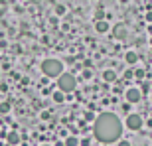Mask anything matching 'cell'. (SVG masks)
<instances>
[{
	"label": "cell",
	"instance_id": "cell-29",
	"mask_svg": "<svg viewBox=\"0 0 152 146\" xmlns=\"http://www.w3.org/2000/svg\"><path fill=\"white\" fill-rule=\"evenodd\" d=\"M56 146H63V142H57V144H56Z\"/></svg>",
	"mask_w": 152,
	"mask_h": 146
},
{
	"label": "cell",
	"instance_id": "cell-19",
	"mask_svg": "<svg viewBox=\"0 0 152 146\" xmlns=\"http://www.w3.org/2000/svg\"><path fill=\"white\" fill-rule=\"evenodd\" d=\"M85 120H95V115H93L91 111H87L85 112Z\"/></svg>",
	"mask_w": 152,
	"mask_h": 146
},
{
	"label": "cell",
	"instance_id": "cell-28",
	"mask_svg": "<svg viewBox=\"0 0 152 146\" xmlns=\"http://www.w3.org/2000/svg\"><path fill=\"white\" fill-rule=\"evenodd\" d=\"M146 124H148V126H152V118H150V120H148V123H146Z\"/></svg>",
	"mask_w": 152,
	"mask_h": 146
},
{
	"label": "cell",
	"instance_id": "cell-8",
	"mask_svg": "<svg viewBox=\"0 0 152 146\" xmlns=\"http://www.w3.org/2000/svg\"><path fill=\"white\" fill-rule=\"evenodd\" d=\"M93 20H95V22H101V20H105V8H103V4H97L95 14H93Z\"/></svg>",
	"mask_w": 152,
	"mask_h": 146
},
{
	"label": "cell",
	"instance_id": "cell-31",
	"mask_svg": "<svg viewBox=\"0 0 152 146\" xmlns=\"http://www.w3.org/2000/svg\"><path fill=\"white\" fill-rule=\"evenodd\" d=\"M6 146H8V144H6Z\"/></svg>",
	"mask_w": 152,
	"mask_h": 146
},
{
	"label": "cell",
	"instance_id": "cell-11",
	"mask_svg": "<svg viewBox=\"0 0 152 146\" xmlns=\"http://www.w3.org/2000/svg\"><path fill=\"white\" fill-rule=\"evenodd\" d=\"M124 59H126V63H136L138 61V53H136V51H126Z\"/></svg>",
	"mask_w": 152,
	"mask_h": 146
},
{
	"label": "cell",
	"instance_id": "cell-21",
	"mask_svg": "<svg viewBox=\"0 0 152 146\" xmlns=\"http://www.w3.org/2000/svg\"><path fill=\"white\" fill-rule=\"evenodd\" d=\"M123 111H124V112L130 111V105H129V103H123Z\"/></svg>",
	"mask_w": 152,
	"mask_h": 146
},
{
	"label": "cell",
	"instance_id": "cell-4",
	"mask_svg": "<svg viewBox=\"0 0 152 146\" xmlns=\"http://www.w3.org/2000/svg\"><path fill=\"white\" fill-rule=\"evenodd\" d=\"M126 128H129V130H138V128H142V117H140V115L130 112L129 117H126Z\"/></svg>",
	"mask_w": 152,
	"mask_h": 146
},
{
	"label": "cell",
	"instance_id": "cell-23",
	"mask_svg": "<svg viewBox=\"0 0 152 146\" xmlns=\"http://www.w3.org/2000/svg\"><path fill=\"white\" fill-rule=\"evenodd\" d=\"M42 118H44V120H48V118H50V112L44 111V112H42Z\"/></svg>",
	"mask_w": 152,
	"mask_h": 146
},
{
	"label": "cell",
	"instance_id": "cell-2",
	"mask_svg": "<svg viewBox=\"0 0 152 146\" xmlns=\"http://www.w3.org/2000/svg\"><path fill=\"white\" fill-rule=\"evenodd\" d=\"M75 87H77V79H75L73 73H61V75L57 77V89L61 91L63 95L73 93Z\"/></svg>",
	"mask_w": 152,
	"mask_h": 146
},
{
	"label": "cell",
	"instance_id": "cell-10",
	"mask_svg": "<svg viewBox=\"0 0 152 146\" xmlns=\"http://www.w3.org/2000/svg\"><path fill=\"white\" fill-rule=\"evenodd\" d=\"M103 79L107 81V83H113L115 79H117V73L113 69H107V71H103Z\"/></svg>",
	"mask_w": 152,
	"mask_h": 146
},
{
	"label": "cell",
	"instance_id": "cell-12",
	"mask_svg": "<svg viewBox=\"0 0 152 146\" xmlns=\"http://www.w3.org/2000/svg\"><path fill=\"white\" fill-rule=\"evenodd\" d=\"M63 146H79L77 136H67V138H65V142H63Z\"/></svg>",
	"mask_w": 152,
	"mask_h": 146
},
{
	"label": "cell",
	"instance_id": "cell-1",
	"mask_svg": "<svg viewBox=\"0 0 152 146\" xmlns=\"http://www.w3.org/2000/svg\"><path fill=\"white\" fill-rule=\"evenodd\" d=\"M93 134H95L97 140L105 142V144H111V142L118 140L121 134H123L121 118H118L115 112H101V115L95 118Z\"/></svg>",
	"mask_w": 152,
	"mask_h": 146
},
{
	"label": "cell",
	"instance_id": "cell-6",
	"mask_svg": "<svg viewBox=\"0 0 152 146\" xmlns=\"http://www.w3.org/2000/svg\"><path fill=\"white\" fill-rule=\"evenodd\" d=\"M20 132L18 130H10V132H6V140H8V146H16L20 144Z\"/></svg>",
	"mask_w": 152,
	"mask_h": 146
},
{
	"label": "cell",
	"instance_id": "cell-25",
	"mask_svg": "<svg viewBox=\"0 0 152 146\" xmlns=\"http://www.w3.org/2000/svg\"><path fill=\"white\" fill-rule=\"evenodd\" d=\"M146 22H150V24H152V10L146 14Z\"/></svg>",
	"mask_w": 152,
	"mask_h": 146
},
{
	"label": "cell",
	"instance_id": "cell-26",
	"mask_svg": "<svg viewBox=\"0 0 152 146\" xmlns=\"http://www.w3.org/2000/svg\"><path fill=\"white\" fill-rule=\"evenodd\" d=\"M0 91H2V93H4V91H8V85L2 83V85H0Z\"/></svg>",
	"mask_w": 152,
	"mask_h": 146
},
{
	"label": "cell",
	"instance_id": "cell-7",
	"mask_svg": "<svg viewBox=\"0 0 152 146\" xmlns=\"http://www.w3.org/2000/svg\"><path fill=\"white\" fill-rule=\"evenodd\" d=\"M113 32H115V38L117 39H126V28H124L123 24H117Z\"/></svg>",
	"mask_w": 152,
	"mask_h": 146
},
{
	"label": "cell",
	"instance_id": "cell-27",
	"mask_svg": "<svg viewBox=\"0 0 152 146\" xmlns=\"http://www.w3.org/2000/svg\"><path fill=\"white\" fill-rule=\"evenodd\" d=\"M148 32H150V36H152V24H150V26H148Z\"/></svg>",
	"mask_w": 152,
	"mask_h": 146
},
{
	"label": "cell",
	"instance_id": "cell-9",
	"mask_svg": "<svg viewBox=\"0 0 152 146\" xmlns=\"http://www.w3.org/2000/svg\"><path fill=\"white\" fill-rule=\"evenodd\" d=\"M109 28H111V26H109V22H107V20L95 22V30L99 32V34H107V32H109Z\"/></svg>",
	"mask_w": 152,
	"mask_h": 146
},
{
	"label": "cell",
	"instance_id": "cell-5",
	"mask_svg": "<svg viewBox=\"0 0 152 146\" xmlns=\"http://www.w3.org/2000/svg\"><path fill=\"white\" fill-rule=\"evenodd\" d=\"M124 97H126V103H129V105H132V103H138V101L142 99L140 91L136 89V87H132V89H129L126 93H124Z\"/></svg>",
	"mask_w": 152,
	"mask_h": 146
},
{
	"label": "cell",
	"instance_id": "cell-20",
	"mask_svg": "<svg viewBox=\"0 0 152 146\" xmlns=\"http://www.w3.org/2000/svg\"><path fill=\"white\" fill-rule=\"evenodd\" d=\"M79 146H91V140H89V138H85V140H81Z\"/></svg>",
	"mask_w": 152,
	"mask_h": 146
},
{
	"label": "cell",
	"instance_id": "cell-30",
	"mask_svg": "<svg viewBox=\"0 0 152 146\" xmlns=\"http://www.w3.org/2000/svg\"><path fill=\"white\" fill-rule=\"evenodd\" d=\"M42 146H50V144H42Z\"/></svg>",
	"mask_w": 152,
	"mask_h": 146
},
{
	"label": "cell",
	"instance_id": "cell-3",
	"mask_svg": "<svg viewBox=\"0 0 152 146\" xmlns=\"http://www.w3.org/2000/svg\"><path fill=\"white\" fill-rule=\"evenodd\" d=\"M42 73L45 77H59L63 73V65L59 59H45L42 61Z\"/></svg>",
	"mask_w": 152,
	"mask_h": 146
},
{
	"label": "cell",
	"instance_id": "cell-17",
	"mask_svg": "<svg viewBox=\"0 0 152 146\" xmlns=\"http://www.w3.org/2000/svg\"><path fill=\"white\" fill-rule=\"evenodd\" d=\"M132 75H134L136 79H144V71H142V69H134V71H132Z\"/></svg>",
	"mask_w": 152,
	"mask_h": 146
},
{
	"label": "cell",
	"instance_id": "cell-18",
	"mask_svg": "<svg viewBox=\"0 0 152 146\" xmlns=\"http://www.w3.org/2000/svg\"><path fill=\"white\" fill-rule=\"evenodd\" d=\"M91 77H93V71H91L89 67L83 69V79H91Z\"/></svg>",
	"mask_w": 152,
	"mask_h": 146
},
{
	"label": "cell",
	"instance_id": "cell-13",
	"mask_svg": "<svg viewBox=\"0 0 152 146\" xmlns=\"http://www.w3.org/2000/svg\"><path fill=\"white\" fill-rule=\"evenodd\" d=\"M10 109H12V105L8 101L0 103V115H8V112H10Z\"/></svg>",
	"mask_w": 152,
	"mask_h": 146
},
{
	"label": "cell",
	"instance_id": "cell-32",
	"mask_svg": "<svg viewBox=\"0 0 152 146\" xmlns=\"http://www.w3.org/2000/svg\"><path fill=\"white\" fill-rule=\"evenodd\" d=\"M150 53H152V51H150Z\"/></svg>",
	"mask_w": 152,
	"mask_h": 146
},
{
	"label": "cell",
	"instance_id": "cell-16",
	"mask_svg": "<svg viewBox=\"0 0 152 146\" xmlns=\"http://www.w3.org/2000/svg\"><path fill=\"white\" fill-rule=\"evenodd\" d=\"M140 87H142V89H138V91H140V95H144V93H148V91H150V83H148V81H144Z\"/></svg>",
	"mask_w": 152,
	"mask_h": 146
},
{
	"label": "cell",
	"instance_id": "cell-24",
	"mask_svg": "<svg viewBox=\"0 0 152 146\" xmlns=\"http://www.w3.org/2000/svg\"><path fill=\"white\" fill-rule=\"evenodd\" d=\"M118 146H130V142L129 140H121V142H118Z\"/></svg>",
	"mask_w": 152,
	"mask_h": 146
},
{
	"label": "cell",
	"instance_id": "cell-15",
	"mask_svg": "<svg viewBox=\"0 0 152 146\" xmlns=\"http://www.w3.org/2000/svg\"><path fill=\"white\" fill-rule=\"evenodd\" d=\"M65 10H67V8H65V4H56V14H57V16H63V14H65Z\"/></svg>",
	"mask_w": 152,
	"mask_h": 146
},
{
	"label": "cell",
	"instance_id": "cell-14",
	"mask_svg": "<svg viewBox=\"0 0 152 146\" xmlns=\"http://www.w3.org/2000/svg\"><path fill=\"white\" fill-rule=\"evenodd\" d=\"M53 101L56 103H63L65 101V95H63L61 91H56V93H53Z\"/></svg>",
	"mask_w": 152,
	"mask_h": 146
},
{
	"label": "cell",
	"instance_id": "cell-22",
	"mask_svg": "<svg viewBox=\"0 0 152 146\" xmlns=\"http://www.w3.org/2000/svg\"><path fill=\"white\" fill-rule=\"evenodd\" d=\"M124 77H126V79H132L134 75H132V71H124Z\"/></svg>",
	"mask_w": 152,
	"mask_h": 146
}]
</instances>
